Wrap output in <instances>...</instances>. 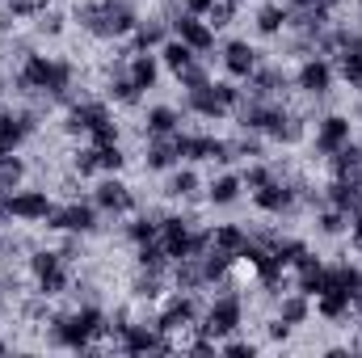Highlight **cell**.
I'll use <instances>...</instances> for the list:
<instances>
[{"label":"cell","instance_id":"1","mask_svg":"<svg viewBox=\"0 0 362 358\" xmlns=\"http://www.w3.org/2000/svg\"><path fill=\"white\" fill-rule=\"evenodd\" d=\"M72 21H76L85 34H93V38L114 42V38H127V34L135 30L139 13H135L131 0H85V4L72 8Z\"/></svg>","mask_w":362,"mask_h":358},{"label":"cell","instance_id":"2","mask_svg":"<svg viewBox=\"0 0 362 358\" xmlns=\"http://www.w3.org/2000/svg\"><path fill=\"white\" fill-rule=\"evenodd\" d=\"M51 342L64 350H89L105 337V312L101 304H76L72 312H51Z\"/></svg>","mask_w":362,"mask_h":358},{"label":"cell","instance_id":"3","mask_svg":"<svg viewBox=\"0 0 362 358\" xmlns=\"http://www.w3.org/2000/svg\"><path fill=\"white\" fill-rule=\"evenodd\" d=\"M240 325H245V299H240V291H232V295H215V299L206 304L202 321H198V329H202L206 337H215V342L232 337Z\"/></svg>","mask_w":362,"mask_h":358},{"label":"cell","instance_id":"4","mask_svg":"<svg viewBox=\"0 0 362 358\" xmlns=\"http://www.w3.org/2000/svg\"><path fill=\"white\" fill-rule=\"evenodd\" d=\"M30 274H34L38 295H47V299H55L72 287V274H68V262H64L59 249H34L30 253Z\"/></svg>","mask_w":362,"mask_h":358},{"label":"cell","instance_id":"5","mask_svg":"<svg viewBox=\"0 0 362 358\" xmlns=\"http://www.w3.org/2000/svg\"><path fill=\"white\" fill-rule=\"evenodd\" d=\"M308 190V181H299V178H278L266 181L262 190H253V202H257V211L262 215H286L295 202H299V194Z\"/></svg>","mask_w":362,"mask_h":358},{"label":"cell","instance_id":"6","mask_svg":"<svg viewBox=\"0 0 362 358\" xmlns=\"http://www.w3.org/2000/svg\"><path fill=\"white\" fill-rule=\"evenodd\" d=\"M97 207L89 202H64V207H55L51 215H47V228L51 232H64V236H89V232H97Z\"/></svg>","mask_w":362,"mask_h":358},{"label":"cell","instance_id":"7","mask_svg":"<svg viewBox=\"0 0 362 358\" xmlns=\"http://www.w3.org/2000/svg\"><path fill=\"white\" fill-rule=\"evenodd\" d=\"M198 321H202V308H198V295H189V291H177L173 299H165V308L156 312V329L160 333H181V329H198Z\"/></svg>","mask_w":362,"mask_h":358},{"label":"cell","instance_id":"8","mask_svg":"<svg viewBox=\"0 0 362 358\" xmlns=\"http://www.w3.org/2000/svg\"><path fill=\"white\" fill-rule=\"evenodd\" d=\"M333 81H337V68H333V59H325V55H308V59L299 64V72H295V89L303 93V97H312V101L329 97V93H333Z\"/></svg>","mask_w":362,"mask_h":358},{"label":"cell","instance_id":"9","mask_svg":"<svg viewBox=\"0 0 362 358\" xmlns=\"http://www.w3.org/2000/svg\"><path fill=\"white\" fill-rule=\"evenodd\" d=\"M93 207L101 215H127V211H135V194H131V185L118 173H105L93 185Z\"/></svg>","mask_w":362,"mask_h":358},{"label":"cell","instance_id":"10","mask_svg":"<svg viewBox=\"0 0 362 358\" xmlns=\"http://www.w3.org/2000/svg\"><path fill=\"white\" fill-rule=\"evenodd\" d=\"M291 85H295V81L282 72V64H257L253 76L245 81V93H249V97H262V101H286Z\"/></svg>","mask_w":362,"mask_h":358},{"label":"cell","instance_id":"11","mask_svg":"<svg viewBox=\"0 0 362 358\" xmlns=\"http://www.w3.org/2000/svg\"><path fill=\"white\" fill-rule=\"evenodd\" d=\"M169 30H173V38H181L185 47H194L198 55H206V51H215V30L206 25V17H194V13H173L169 17Z\"/></svg>","mask_w":362,"mask_h":358},{"label":"cell","instance_id":"12","mask_svg":"<svg viewBox=\"0 0 362 358\" xmlns=\"http://www.w3.org/2000/svg\"><path fill=\"white\" fill-rule=\"evenodd\" d=\"M4 202H8V211H13L17 224H47V215L55 211V202H51L47 190H17Z\"/></svg>","mask_w":362,"mask_h":358},{"label":"cell","instance_id":"13","mask_svg":"<svg viewBox=\"0 0 362 358\" xmlns=\"http://www.w3.org/2000/svg\"><path fill=\"white\" fill-rule=\"evenodd\" d=\"M350 139H354V122H350L346 114H325V118L316 122V144H312V148L329 161V156H333L337 148H346Z\"/></svg>","mask_w":362,"mask_h":358},{"label":"cell","instance_id":"14","mask_svg":"<svg viewBox=\"0 0 362 358\" xmlns=\"http://www.w3.org/2000/svg\"><path fill=\"white\" fill-rule=\"evenodd\" d=\"M219 59H223V68H228V76H232V81H249V76H253V68L262 64V59H257V47H249L245 38L223 42Z\"/></svg>","mask_w":362,"mask_h":358},{"label":"cell","instance_id":"15","mask_svg":"<svg viewBox=\"0 0 362 358\" xmlns=\"http://www.w3.org/2000/svg\"><path fill=\"white\" fill-rule=\"evenodd\" d=\"M110 118V105L105 101H72L68 114H64V131L68 135H89L97 122Z\"/></svg>","mask_w":362,"mask_h":358},{"label":"cell","instance_id":"16","mask_svg":"<svg viewBox=\"0 0 362 358\" xmlns=\"http://www.w3.org/2000/svg\"><path fill=\"white\" fill-rule=\"evenodd\" d=\"M181 165L177 139L173 135H148V148H144V169L148 173H169Z\"/></svg>","mask_w":362,"mask_h":358},{"label":"cell","instance_id":"17","mask_svg":"<svg viewBox=\"0 0 362 358\" xmlns=\"http://www.w3.org/2000/svg\"><path fill=\"white\" fill-rule=\"evenodd\" d=\"M169 34H173V30H169L165 17H139L135 30H131V51H160Z\"/></svg>","mask_w":362,"mask_h":358},{"label":"cell","instance_id":"18","mask_svg":"<svg viewBox=\"0 0 362 358\" xmlns=\"http://www.w3.org/2000/svg\"><path fill=\"white\" fill-rule=\"evenodd\" d=\"M189 114H198V118H206V122H215V118H228L232 110L219 101V93H215V81L206 85V89H189L185 93V101H181Z\"/></svg>","mask_w":362,"mask_h":358},{"label":"cell","instance_id":"19","mask_svg":"<svg viewBox=\"0 0 362 358\" xmlns=\"http://www.w3.org/2000/svg\"><path fill=\"white\" fill-rule=\"evenodd\" d=\"M127 76L139 85V89H156V81H160V55L156 51H131L127 55Z\"/></svg>","mask_w":362,"mask_h":358},{"label":"cell","instance_id":"20","mask_svg":"<svg viewBox=\"0 0 362 358\" xmlns=\"http://www.w3.org/2000/svg\"><path fill=\"white\" fill-rule=\"evenodd\" d=\"M329 169H333V178L341 181H362V144H346V148H337L333 156H329Z\"/></svg>","mask_w":362,"mask_h":358},{"label":"cell","instance_id":"21","mask_svg":"<svg viewBox=\"0 0 362 358\" xmlns=\"http://www.w3.org/2000/svg\"><path fill=\"white\" fill-rule=\"evenodd\" d=\"M173 287L177 291H189V295H198L202 287H206V270H202V258H177L173 262Z\"/></svg>","mask_w":362,"mask_h":358},{"label":"cell","instance_id":"22","mask_svg":"<svg viewBox=\"0 0 362 358\" xmlns=\"http://www.w3.org/2000/svg\"><path fill=\"white\" fill-rule=\"evenodd\" d=\"M286 17H291V4H282V0H270V4H262L257 8V34H266V38H278V34H286Z\"/></svg>","mask_w":362,"mask_h":358},{"label":"cell","instance_id":"23","mask_svg":"<svg viewBox=\"0 0 362 358\" xmlns=\"http://www.w3.org/2000/svg\"><path fill=\"white\" fill-rule=\"evenodd\" d=\"M181 131V110L173 105H152L144 114V135H177Z\"/></svg>","mask_w":362,"mask_h":358},{"label":"cell","instance_id":"24","mask_svg":"<svg viewBox=\"0 0 362 358\" xmlns=\"http://www.w3.org/2000/svg\"><path fill=\"white\" fill-rule=\"evenodd\" d=\"M266 135L262 131H236V139H228V148H232V161H262L266 156Z\"/></svg>","mask_w":362,"mask_h":358},{"label":"cell","instance_id":"25","mask_svg":"<svg viewBox=\"0 0 362 358\" xmlns=\"http://www.w3.org/2000/svg\"><path fill=\"white\" fill-rule=\"evenodd\" d=\"M211 245L240 262V253H245V245H249V232H245L240 224H219V228H211Z\"/></svg>","mask_w":362,"mask_h":358},{"label":"cell","instance_id":"26","mask_svg":"<svg viewBox=\"0 0 362 358\" xmlns=\"http://www.w3.org/2000/svg\"><path fill=\"white\" fill-rule=\"evenodd\" d=\"M316 312L325 316V321H350V312H354V304H350V295L346 291H337V287H329V291H320L316 295Z\"/></svg>","mask_w":362,"mask_h":358},{"label":"cell","instance_id":"27","mask_svg":"<svg viewBox=\"0 0 362 358\" xmlns=\"http://www.w3.org/2000/svg\"><path fill=\"white\" fill-rule=\"evenodd\" d=\"M240 190H245L240 173H219V178H211V185H206V202L211 207H232L240 198Z\"/></svg>","mask_w":362,"mask_h":358},{"label":"cell","instance_id":"28","mask_svg":"<svg viewBox=\"0 0 362 358\" xmlns=\"http://www.w3.org/2000/svg\"><path fill=\"white\" fill-rule=\"evenodd\" d=\"M278 316L295 329V325H308V316H312V299L303 295V291H286V295H278Z\"/></svg>","mask_w":362,"mask_h":358},{"label":"cell","instance_id":"29","mask_svg":"<svg viewBox=\"0 0 362 358\" xmlns=\"http://www.w3.org/2000/svg\"><path fill=\"white\" fill-rule=\"evenodd\" d=\"M198 190H202V181H198V173L185 165V169H169V181H165V194L169 198H181V202H189V198H198Z\"/></svg>","mask_w":362,"mask_h":358},{"label":"cell","instance_id":"30","mask_svg":"<svg viewBox=\"0 0 362 358\" xmlns=\"http://www.w3.org/2000/svg\"><path fill=\"white\" fill-rule=\"evenodd\" d=\"M21 181H25V161L17 152H0V198L17 194Z\"/></svg>","mask_w":362,"mask_h":358},{"label":"cell","instance_id":"31","mask_svg":"<svg viewBox=\"0 0 362 358\" xmlns=\"http://www.w3.org/2000/svg\"><path fill=\"white\" fill-rule=\"evenodd\" d=\"M160 219H165L160 211H139V215H135V219L127 224V241H131V245L156 241V236H160Z\"/></svg>","mask_w":362,"mask_h":358},{"label":"cell","instance_id":"32","mask_svg":"<svg viewBox=\"0 0 362 358\" xmlns=\"http://www.w3.org/2000/svg\"><path fill=\"white\" fill-rule=\"evenodd\" d=\"M333 59H337V64H333V68H337V76H341L350 89L362 93V42H358V47H350V51H337Z\"/></svg>","mask_w":362,"mask_h":358},{"label":"cell","instance_id":"33","mask_svg":"<svg viewBox=\"0 0 362 358\" xmlns=\"http://www.w3.org/2000/svg\"><path fill=\"white\" fill-rule=\"evenodd\" d=\"M131 291H135V299H160L165 295V270H135V278H131Z\"/></svg>","mask_w":362,"mask_h":358},{"label":"cell","instance_id":"34","mask_svg":"<svg viewBox=\"0 0 362 358\" xmlns=\"http://www.w3.org/2000/svg\"><path fill=\"white\" fill-rule=\"evenodd\" d=\"M329 287H337V291H346L354 299L362 291V266H354V262H333L329 266Z\"/></svg>","mask_w":362,"mask_h":358},{"label":"cell","instance_id":"35","mask_svg":"<svg viewBox=\"0 0 362 358\" xmlns=\"http://www.w3.org/2000/svg\"><path fill=\"white\" fill-rule=\"evenodd\" d=\"M156 55H160V64H165L173 76H177L185 64H194V59H198V51H194V47H185V42H181V38H173V34L165 38V47H160Z\"/></svg>","mask_w":362,"mask_h":358},{"label":"cell","instance_id":"36","mask_svg":"<svg viewBox=\"0 0 362 358\" xmlns=\"http://www.w3.org/2000/svg\"><path fill=\"white\" fill-rule=\"evenodd\" d=\"M135 266H144V270H169V266H173V258L165 253V245H160V236H156V241L135 245Z\"/></svg>","mask_w":362,"mask_h":358},{"label":"cell","instance_id":"37","mask_svg":"<svg viewBox=\"0 0 362 358\" xmlns=\"http://www.w3.org/2000/svg\"><path fill=\"white\" fill-rule=\"evenodd\" d=\"M316 228L325 232V236H341V232H350V211H341V207H320V215H316Z\"/></svg>","mask_w":362,"mask_h":358},{"label":"cell","instance_id":"38","mask_svg":"<svg viewBox=\"0 0 362 358\" xmlns=\"http://www.w3.org/2000/svg\"><path fill=\"white\" fill-rule=\"evenodd\" d=\"M211 81H215V76H211V68H206L202 59H194V64H185V68L177 72V85H181L185 93H189V89H206Z\"/></svg>","mask_w":362,"mask_h":358},{"label":"cell","instance_id":"39","mask_svg":"<svg viewBox=\"0 0 362 358\" xmlns=\"http://www.w3.org/2000/svg\"><path fill=\"white\" fill-rule=\"evenodd\" d=\"M72 173H76V178H93V173H101V152H97V148H81V152H72Z\"/></svg>","mask_w":362,"mask_h":358},{"label":"cell","instance_id":"40","mask_svg":"<svg viewBox=\"0 0 362 358\" xmlns=\"http://www.w3.org/2000/svg\"><path fill=\"white\" fill-rule=\"evenodd\" d=\"M278 178V169H270V165H262V161H249L245 165V173H240V181H245V190H262L266 181Z\"/></svg>","mask_w":362,"mask_h":358},{"label":"cell","instance_id":"41","mask_svg":"<svg viewBox=\"0 0 362 358\" xmlns=\"http://www.w3.org/2000/svg\"><path fill=\"white\" fill-rule=\"evenodd\" d=\"M270 249L278 253V258H282V262H286V270H291L295 262H299V258H303V253H308V245H303V241H295V236H278Z\"/></svg>","mask_w":362,"mask_h":358},{"label":"cell","instance_id":"42","mask_svg":"<svg viewBox=\"0 0 362 358\" xmlns=\"http://www.w3.org/2000/svg\"><path fill=\"white\" fill-rule=\"evenodd\" d=\"M236 8H240V4H232V0H219V4L206 13V25H211V30H228V25L236 21Z\"/></svg>","mask_w":362,"mask_h":358},{"label":"cell","instance_id":"43","mask_svg":"<svg viewBox=\"0 0 362 358\" xmlns=\"http://www.w3.org/2000/svg\"><path fill=\"white\" fill-rule=\"evenodd\" d=\"M4 8H8L17 21H25V17H38L42 8H51V0H4Z\"/></svg>","mask_w":362,"mask_h":358},{"label":"cell","instance_id":"44","mask_svg":"<svg viewBox=\"0 0 362 358\" xmlns=\"http://www.w3.org/2000/svg\"><path fill=\"white\" fill-rule=\"evenodd\" d=\"M89 139H93V148H110V144H118V122H114V114H110L105 122H97V127H93Z\"/></svg>","mask_w":362,"mask_h":358},{"label":"cell","instance_id":"45","mask_svg":"<svg viewBox=\"0 0 362 358\" xmlns=\"http://www.w3.org/2000/svg\"><path fill=\"white\" fill-rule=\"evenodd\" d=\"M97 152H101V173H122L127 156H122V148H118V144H110V148H97Z\"/></svg>","mask_w":362,"mask_h":358},{"label":"cell","instance_id":"46","mask_svg":"<svg viewBox=\"0 0 362 358\" xmlns=\"http://www.w3.org/2000/svg\"><path fill=\"white\" fill-rule=\"evenodd\" d=\"M215 93H219V101H223L228 110H236V105L245 101V89H240L236 81H215Z\"/></svg>","mask_w":362,"mask_h":358},{"label":"cell","instance_id":"47","mask_svg":"<svg viewBox=\"0 0 362 358\" xmlns=\"http://www.w3.org/2000/svg\"><path fill=\"white\" fill-rule=\"evenodd\" d=\"M59 30H64V13L42 8V13H38V34H59Z\"/></svg>","mask_w":362,"mask_h":358},{"label":"cell","instance_id":"48","mask_svg":"<svg viewBox=\"0 0 362 358\" xmlns=\"http://www.w3.org/2000/svg\"><path fill=\"white\" fill-rule=\"evenodd\" d=\"M219 350H223V354H257V346H253V342H240V337H223V342H219Z\"/></svg>","mask_w":362,"mask_h":358},{"label":"cell","instance_id":"49","mask_svg":"<svg viewBox=\"0 0 362 358\" xmlns=\"http://www.w3.org/2000/svg\"><path fill=\"white\" fill-rule=\"evenodd\" d=\"M215 4H219V0H181V8H185V13H194V17H206Z\"/></svg>","mask_w":362,"mask_h":358},{"label":"cell","instance_id":"50","mask_svg":"<svg viewBox=\"0 0 362 358\" xmlns=\"http://www.w3.org/2000/svg\"><path fill=\"white\" fill-rule=\"evenodd\" d=\"M266 333H270L274 342H286V337H291V325H286L282 316H274L270 325H266Z\"/></svg>","mask_w":362,"mask_h":358},{"label":"cell","instance_id":"51","mask_svg":"<svg viewBox=\"0 0 362 358\" xmlns=\"http://www.w3.org/2000/svg\"><path fill=\"white\" fill-rule=\"evenodd\" d=\"M13 25H17V17H13V13H8V8H4V4H0V34H8V30H13Z\"/></svg>","mask_w":362,"mask_h":358},{"label":"cell","instance_id":"52","mask_svg":"<svg viewBox=\"0 0 362 358\" xmlns=\"http://www.w3.org/2000/svg\"><path fill=\"white\" fill-rule=\"evenodd\" d=\"M282 4H291V8H312V4H320V0H282Z\"/></svg>","mask_w":362,"mask_h":358},{"label":"cell","instance_id":"53","mask_svg":"<svg viewBox=\"0 0 362 358\" xmlns=\"http://www.w3.org/2000/svg\"><path fill=\"white\" fill-rule=\"evenodd\" d=\"M4 249H8V236H4V228H0V258H4Z\"/></svg>","mask_w":362,"mask_h":358},{"label":"cell","instance_id":"54","mask_svg":"<svg viewBox=\"0 0 362 358\" xmlns=\"http://www.w3.org/2000/svg\"><path fill=\"white\" fill-rule=\"evenodd\" d=\"M320 4H325V8H329V13H333V8H337V4H341V0H320Z\"/></svg>","mask_w":362,"mask_h":358},{"label":"cell","instance_id":"55","mask_svg":"<svg viewBox=\"0 0 362 358\" xmlns=\"http://www.w3.org/2000/svg\"><path fill=\"white\" fill-rule=\"evenodd\" d=\"M354 350H358V354H362V337H358V342H354Z\"/></svg>","mask_w":362,"mask_h":358},{"label":"cell","instance_id":"56","mask_svg":"<svg viewBox=\"0 0 362 358\" xmlns=\"http://www.w3.org/2000/svg\"><path fill=\"white\" fill-rule=\"evenodd\" d=\"M4 350H8V342H0V354H4Z\"/></svg>","mask_w":362,"mask_h":358},{"label":"cell","instance_id":"57","mask_svg":"<svg viewBox=\"0 0 362 358\" xmlns=\"http://www.w3.org/2000/svg\"><path fill=\"white\" fill-rule=\"evenodd\" d=\"M358 21H362V4H358Z\"/></svg>","mask_w":362,"mask_h":358},{"label":"cell","instance_id":"58","mask_svg":"<svg viewBox=\"0 0 362 358\" xmlns=\"http://www.w3.org/2000/svg\"><path fill=\"white\" fill-rule=\"evenodd\" d=\"M232 4H245V0H232Z\"/></svg>","mask_w":362,"mask_h":358}]
</instances>
